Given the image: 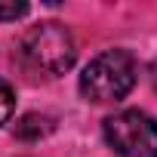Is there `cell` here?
Returning a JSON list of instances; mask_svg holds the SVG:
<instances>
[{"instance_id":"6da1fadb","label":"cell","mask_w":157,"mask_h":157,"mask_svg":"<svg viewBox=\"0 0 157 157\" xmlns=\"http://www.w3.org/2000/svg\"><path fill=\"white\" fill-rule=\"evenodd\" d=\"M136 86V62L126 49L99 52L80 74V93L90 102H120Z\"/></svg>"},{"instance_id":"7a4b0ae2","label":"cell","mask_w":157,"mask_h":157,"mask_svg":"<svg viewBox=\"0 0 157 157\" xmlns=\"http://www.w3.org/2000/svg\"><path fill=\"white\" fill-rule=\"evenodd\" d=\"M19 52L28 62V68H34L40 74H49V77L65 74L74 65V56H77L74 37H71V31L62 22H40V25H34L22 37Z\"/></svg>"},{"instance_id":"3957f363","label":"cell","mask_w":157,"mask_h":157,"mask_svg":"<svg viewBox=\"0 0 157 157\" xmlns=\"http://www.w3.org/2000/svg\"><path fill=\"white\" fill-rule=\"evenodd\" d=\"M105 142L120 157H157V120L145 111H120L105 120Z\"/></svg>"},{"instance_id":"277c9868","label":"cell","mask_w":157,"mask_h":157,"mask_svg":"<svg viewBox=\"0 0 157 157\" xmlns=\"http://www.w3.org/2000/svg\"><path fill=\"white\" fill-rule=\"evenodd\" d=\"M46 132H52V120L43 117V114H25L16 123V136L19 139H28V142H34V139L46 136Z\"/></svg>"},{"instance_id":"5b68a950","label":"cell","mask_w":157,"mask_h":157,"mask_svg":"<svg viewBox=\"0 0 157 157\" xmlns=\"http://www.w3.org/2000/svg\"><path fill=\"white\" fill-rule=\"evenodd\" d=\"M13 108H16V99H13V90L6 80H0V126H3L10 117H13Z\"/></svg>"},{"instance_id":"8992f818","label":"cell","mask_w":157,"mask_h":157,"mask_svg":"<svg viewBox=\"0 0 157 157\" xmlns=\"http://www.w3.org/2000/svg\"><path fill=\"white\" fill-rule=\"evenodd\" d=\"M28 13V3H0V22H16Z\"/></svg>"}]
</instances>
